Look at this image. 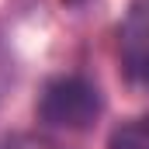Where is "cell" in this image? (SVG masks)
Instances as JSON below:
<instances>
[{
  "mask_svg": "<svg viewBox=\"0 0 149 149\" xmlns=\"http://www.w3.org/2000/svg\"><path fill=\"white\" fill-rule=\"evenodd\" d=\"M121 66L135 83L149 87V0H135L118 31Z\"/></svg>",
  "mask_w": 149,
  "mask_h": 149,
  "instance_id": "2",
  "label": "cell"
},
{
  "mask_svg": "<svg viewBox=\"0 0 149 149\" xmlns=\"http://www.w3.org/2000/svg\"><path fill=\"white\" fill-rule=\"evenodd\" d=\"M7 149H63L59 142H52V139H45V135H21L14 146Z\"/></svg>",
  "mask_w": 149,
  "mask_h": 149,
  "instance_id": "4",
  "label": "cell"
},
{
  "mask_svg": "<svg viewBox=\"0 0 149 149\" xmlns=\"http://www.w3.org/2000/svg\"><path fill=\"white\" fill-rule=\"evenodd\" d=\"M108 149H149V114H139L111 132Z\"/></svg>",
  "mask_w": 149,
  "mask_h": 149,
  "instance_id": "3",
  "label": "cell"
},
{
  "mask_svg": "<svg viewBox=\"0 0 149 149\" xmlns=\"http://www.w3.org/2000/svg\"><path fill=\"white\" fill-rule=\"evenodd\" d=\"M101 114V90L87 76H56L38 97V118L52 128H90Z\"/></svg>",
  "mask_w": 149,
  "mask_h": 149,
  "instance_id": "1",
  "label": "cell"
}]
</instances>
